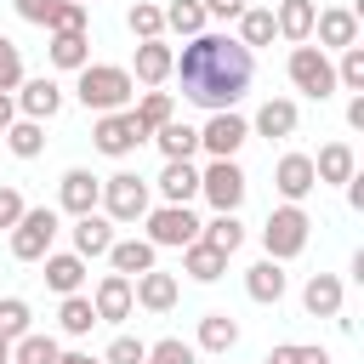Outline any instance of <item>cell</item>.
Returning <instances> with one entry per match:
<instances>
[{
	"label": "cell",
	"instance_id": "cell-1",
	"mask_svg": "<svg viewBox=\"0 0 364 364\" xmlns=\"http://www.w3.org/2000/svg\"><path fill=\"white\" fill-rule=\"evenodd\" d=\"M171 74L182 80V97L222 114L233 108L245 91H250V74H256V57L250 46H239L233 34H193L182 46V57L171 63Z\"/></svg>",
	"mask_w": 364,
	"mask_h": 364
},
{
	"label": "cell",
	"instance_id": "cell-2",
	"mask_svg": "<svg viewBox=\"0 0 364 364\" xmlns=\"http://www.w3.org/2000/svg\"><path fill=\"white\" fill-rule=\"evenodd\" d=\"M131 91H136V80H131V68H119V63H85V68H80V85H74V97H80L85 108H97V114L125 108Z\"/></svg>",
	"mask_w": 364,
	"mask_h": 364
},
{
	"label": "cell",
	"instance_id": "cell-3",
	"mask_svg": "<svg viewBox=\"0 0 364 364\" xmlns=\"http://www.w3.org/2000/svg\"><path fill=\"white\" fill-rule=\"evenodd\" d=\"M307 210L301 205H279V210H267V222H262V245H267V256L273 262H290V256H301L307 250Z\"/></svg>",
	"mask_w": 364,
	"mask_h": 364
},
{
	"label": "cell",
	"instance_id": "cell-4",
	"mask_svg": "<svg viewBox=\"0 0 364 364\" xmlns=\"http://www.w3.org/2000/svg\"><path fill=\"white\" fill-rule=\"evenodd\" d=\"M51 239H57V210L51 205H34L11 228V256L17 262H40V256H51Z\"/></svg>",
	"mask_w": 364,
	"mask_h": 364
},
{
	"label": "cell",
	"instance_id": "cell-5",
	"mask_svg": "<svg viewBox=\"0 0 364 364\" xmlns=\"http://www.w3.org/2000/svg\"><path fill=\"white\" fill-rule=\"evenodd\" d=\"M290 80H296V91H307L313 102H324V97L336 91V63H330L318 46L301 40V46L290 51Z\"/></svg>",
	"mask_w": 364,
	"mask_h": 364
},
{
	"label": "cell",
	"instance_id": "cell-6",
	"mask_svg": "<svg viewBox=\"0 0 364 364\" xmlns=\"http://www.w3.org/2000/svg\"><path fill=\"white\" fill-rule=\"evenodd\" d=\"M102 205H108L114 222H142V216H148V182H142L136 171H114V176L102 182Z\"/></svg>",
	"mask_w": 364,
	"mask_h": 364
},
{
	"label": "cell",
	"instance_id": "cell-7",
	"mask_svg": "<svg viewBox=\"0 0 364 364\" xmlns=\"http://www.w3.org/2000/svg\"><path fill=\"white\" fill-rule=\"evenodd\" d=\"M91 136H97V154H108V159H125V154H136V148L148 142V131H142V125H136V114H125V108L102 114Z\"/></svg>",
	"mask_w": 364,
	"mask_h": 364
},
{
	"label": "cell",
	"instance_id": "cell-8",
	"mask_svg": "<svg viewBox=\"0 0 364 364\" xmlns=\"http://www.w3.org/2000/svg\"><path fill=\"white\" fill-rule=\"evenodd\" d=\"M199 239V216L188 210V205H159V210H148V245L159 250V245H171V250H182V245H193Z\"/></svg>",
	"mask_w": 364,
	"mask_h": 364
},
{
	"label": "cell",
	"instance_id": "cell-9",
	"mask_svg": "<svg viewBox=\"0 0 364 364\" xmlns=\"http://www.w3.org/2000/svg\"><path fill=\"white\" fill-rule=\"evenodd\" d=\"M245 188H250V182H245V171H239L233 159H210V171L199 176V193H205L216 210H239V205H245Z\"/></svg>",
	"mask_w": 364,
	"mask_h": 364
},
{
	"label": "cell",
	"instance_id": "cell-10",
	"mask_svg": "<svg viewBox=\"0 0 364 364\" xmlns=\"http://www.w3.org/2000/svg\"><path fill=\"white\" fill-rule=\"evenodd\" d=\"M245 136H250V125H245L233 108H222V114H210V119H205V131H199V148H205L210 159H233Z\"/></svg>",
	"mask_w": 364,
	"mask_h": 364
},
{
	"label": "cell",
	"instance_id": "cell-11",
	"mask_svg": "<svg viewBox=\"0 0 364 364\" xmlns=\"http://www.w3.org/2000/svg\"><path fill=\"white\" fill-rule=\"evenodd\" d=\"M17 17L46 23L51 34L57 28H85V0H17Z\"/></svg>",
	"mask_w": 364,
	"mask_h": 364
},
{
	"label": "cell",
	"instance_id": "cell-12",
	"mask_svg": "<svg viewBox=\"0 0 364 364\" xmlns=\"http://www.w3.org/2000/svg\"><path fill=\"white\" fill-rule=\"evenodd\" d=\"M273 188L284 193V205H301V199L318 188V176H313V159H307V154H284V159L273 165Z\"/></svg>",
	"mask_w": 364,
	"mask_h": 364
},
{
	"label": "cell",
	"instance_id": "cell-13",
	"mask_svg": "<svg viewBox=\"0 0 364 364\" xmlns=\"http://www.w3.org/2000/svg\"><path fill=\"white\" fill-rule=\"evenodd\" d=\"M313 28H318V51H347V46H358V11H347V6L318 11Z\"/></svg>",
	"mask_w": 364,
	"mask_h": 364
},
{
	"label": "cell",
	"instance_id": "cell-14",
	"mask_svg": "<svg viewBox=\"0 0 364 364\" xmlns=\"http://www.w3.org/2000/svg\"><path fill=\"white\" fill-rule=\"evenodd\" d=\"M57 199H63V210L85 216V210H97V199H102V176H91L85 165H74V171H63V188H57Z\"/></svg>",
	"mask_w": 364,
	"mask_h": 364
},
{
	"label": "cell",
	"instance_id": "cell-15",
	"mask_svg": "<svg viewBox=\"0 0 364 364\" xmlns=\"http://www.w3.org/2000/svg\"><path fill=\"white\" fill-rule=\"evenodd\" d=\"M17 108H23V119H51L57 108H63V85L57 80H23L17 85Z\"/></svg>",
	"mask_w": 364,
	"mask_h": 364
},
{
	"label": "cell",
	"instance_id": "cell-16",
	"mask_svg": "<svg viewBox=\"0 0 364 364\" xmlns=\"http://www.w3.org/2000/svg\"><path fill=\"white\" fill-rule=\"evenodd\" d=\"M91 307H97V318H108V324L131 318V307H136V296H131V279H125V273H108V279L97 284Z\"/></svg>",
	"mask_w": 364,
	"mask_h": 364
},
{
	"label": "cell",
	"instance_id": "cell-17",
	"mask_svg": "<svg viewBox=\"0 0 364 364\" xmlns=\"http://www.w3.org/2000/svg\"><path fill=\"white\" fill-rule=\"evenodd\" d=\"M131 296H136L148 313H171V307H176V273H159V267H148V273H136Z\"/></svg>",
	"mask_w": 364,
	"mask_h": 364
},
{
	"label": "cell",
	"instance_id": "cell-18",
	"mask_svg": "<svg viewBox=\"0 0 364 364\" xmlns=\"http://www.w3.org/2000/svg\"><path fill=\"white\" fill-rule=\"evenodd\" d=\"M182 273H188V279H199V284H216V279L228 273V256H222L216 245L193 239V245H182Z\"/></svg>",
	"mask_w": 364,
	"mask_h": 364
},
{
	"label": "cell",
	"instance_id": "cell-19",
	"mask_svg": "<svg viewBox=\"0 0 364 364\" xmlns=\"http://www.w3.org/2000/svg\"><path fill=\"white\" fill-rule=\"evenodd\" d=\"M301 307H307L313 318H336V313H341V279H336V273H313L307 290H301Z\"/></svg>",
	"mask_w": 364,
	"mask_h": 364
},
{
	"label": "cell",
	"instance_id": "cell-20",
	"mask_svg": "<svg viewBox=\"0 0 364 364\" xmlns=\"http://www.w3.org/2000/svg\"><path fill=\"white\" fill-rule=\"evenodd\" d=\"M46 51H51V63H57V68H74V74L91 63V40H85V28H57Z\"/></svg>",
	"mask_w": 364,
	"mask_h": 364
},
{
	"label": "cell",
	"instance_id": "cell-21",
	"mask_svg": "<svg viewBox=\"0 0 364 364\" xmlns=\"http://www.w3.org/2000/svg\"><path fill=\"white\" fill-rule=\"evenodd\" d=\"M171 63H176V51H171L165 40H142V46H136V74H131V80L159 85V80H171Z\"/></svg>",
	"mask_w": 364,
	"mask_h": 364
},
{
	"label": "cell",
	"instance_id": "cell-22",
	"mask_svg": "<svg viewBox=\"0 0 364 364\" xmlns=\"http://www.w3.org/2000/svg\"><path fill=\"white\" fill-rule=\"evenodd\" d=\"M159 193H165V205H188V199L199 193V171H193L188 159H165V171H159Z\"/></svg>",
	"mask_w": 364,
	"mask_h": 364
},
{
	"label": "cell",
	"instance_id": "cell-23",
	"mask_svg": "<svg viewBox=\"0 0 364 364\" xmlns=\"http://www.w3.org/2000/svg\"><path fill=\"white\" fill-rule=\"evenodd\" d=\"M108 245H114V228H108V216L85 210V216L74 222V256H108Z\"/></svg>",
	"mask_w": 364,
	"mask_h": 364
},
{
	"label": "cell",
	"instance_id": "cell-24",
	"mask_svg": "<svg viewBox=\"0 0 364 364\" xmlns=\"http://www.w3.org/2000/svg\"><path fill=\"white\" fill-rule=\"evenodd\" d=\"M313 17H318V6H313V0H279L273 28H279L284 40H296V46H301V40L313 34Z\"/></svg>",
	"mask_w": 364,
	"mask_h": 364
},
{
	"label": "cell",
	"instance_id": "cell-25",
	"mask_svg": "<svg viewBox=\"0 0 364 364\" xmlns=\"http://www.w3.org/2000/svg\"><path fill=\"white\" fill-rule=\"evenodd\" d=\"M296 119H301V114H296L290 97H267V102L256 108V131H262V136H296Z\"/></svg>",
	"mask_w": 364,
	"mask_h": 364
},
{
	"label": "cell",
	"instance_id": "cell-26",
	"mask_svg": "<svg viewBox=\"0 0 364 364\" xmlns=\"http://www.w3.org/2000/svg\"><path fill=\"white\" fill-rule=\"evenodd\" d=\"M108 262H114V273L136 279V273L154 267V245H148V239H114V245H108Z\"/></svg>",
	"mask_w": 364,
	"mask_h": 364
},
{
	"label": "cell",
	"instance_id": "cell-27",
	"mask_svg": "<svg viewBox=\"0 0 364 364\" xmlns=\"http://www.w3.org/2000/svg\"><path fill=\"white\" fill-rule=\"evenodd\" d=\"M40 262H46V284H51L57 296H74V290H80V279H85V256L63 250V256H40Z\"/></svg>",
	"mask_w": 364,
	"mask_h": 364
},
{
	"label": "cell",
	"instance_id": "cell-28",
	"mask_svg": "<svg viewBox=\"0 0 364 364\" xmlns=\"http://www.w3.org/2000/svg\"><path fill=\"white\" fill-rule=\"evenodd\" d=\"M358 171V154L347 148V142H330V148H318V159H313V176L318 182H347Z\"/></svg>",
	"mask_w": 364,
	"mask_h": 364
},
{
	"label": "cell",
	"instance_id": "cell-29",
	"mask_svg": "<svg viewBox=\"0 0 364 364\" xmlns=\"http://www.w3.org/2000/svg\"><path fill=\"white\" fill-rule=\"evenodd\" d=\"M199 239H205V245H216L222 256H233V250L245 245V222H239L233 210H216V222H199Z\"/></svg>",
	"mask_w": 364,
	"mask_h": 364
},
{
	"label": "cell",
	"instance_id": "cell-30",
	"mask_svg": "<svg viewBox=\"0 0 364 364\" xmlns=\"http://www.w3.org/2000/svg\"><path fill=\"white\" fill-rule=\"evenodd\" d=\"M245 290H250V301L273 307V301L284 296V273H279V262H273V256H267V262H256V267L245 273Z\"/></svg>",
	"mask_w": 364,
	"mask_h": 364
},
{
	"label": "cell",
	"instance_id": "cell-31",
	"mask_svg": "<svg viewBox=\"0 0 364 364\" xmlns=\"http://www.w3.org/2000/svg\"><path fill=\"white\" fill-rule=\"evenodd\" d=\"M154 142H159V154H165V159H193L199 131H193V125H182V119H165V125L154 131Z\"/></svg>",
	"mask_w": 364,
	"mask_h": 364
},
{
	"label": "cell",
	"instance_id": "cell-32",
	"mask_svg": "<svg viewBox=\"0 0 364 364\" xmlns=\"http://www.w3.org/2000/svg\"><path fill=\"white\" fill-rule=\"evenodd\" d=\"M273 34H279V28H273V11H267V6H245V11H239V46L256 51V46H273Z\"/></svg>",
	"mask_w": 364,
	"mask_h": 364
},
{
	"label": "cell",
	"instance_id": "cell-33",
	"mask_svg": "<svg viewBox=\"0 0 364 364\" xmlns=\"http://www.w3.org/2000/svg\"><path fill=\"white\" fill-rule=\"evenodd\" d=\"M233 341H239L233 313H205V318H199V347H205V353H228Z\"/></svg>",
	"mask_w": 364,
	"mask_h": 364
},
{
	"label": "cell",
	"instance_id": "cell-34",
	"mask_svg": "<svg viewBox=\"0 0 364 364\" xmlns=\"http://www.w3.org/2000/svg\"><path fill=\"white\" fill-rule=\"evenodd\" d=\"M0 136H6V148H11L17 159H34V154L46 148V131H40V119H11Z\"/></svg>",
	"mask_w": 364,
	"mask_h": 364
},
{
	"label": "cell",
	"instance_id": "cell-35",
	"mask_svg": "<svg viewBox=\"0 0 364 364\" xmlns=\"http://www.w3.org/2000/svg\"><path fill=\"white\" fill-rule=\"evenodd\" d=\"M57 318H63V330H68V336H91V324H102V318H97V307H91V296H80V290H74V296H63V313H57Z\"/></svg>",
	"mask_w": 364,
	"mask_h": 364
},
{
	"label": "cell",
	"instance_id": "cell-36",
	"mask_svg": "<svg viewBox=\"0 0 364 364\" xmlns=\"http://www.w3.org/2000/svg\"><path fill=\"white\" fill-rule=\"evenodd\" d=\"M165 28H176L182 40L205 34V6H199V0H176V6H165Z\"/></svg>",
	"mask_w": 364,
	"mask_h": 364
},
{
	"label": "cell",
	"instance_id": "cell-37",
	"mask_svg": "<svg viewBox=\"0 0 364 364\" xmlns=\"http://www.w3.org/2000/svg\"><path fill=\"white\" fill-rule=\"evenodd\" d=\"M57 353H63V347H57L51 336H34V330L11 341V358H17V364H57Z\"/></svg>",
	"mask_w": 364,
	"mask_h": 364
},
{
	"label": "cell",
	"instance_id": "cell-38",
	"mask_svg": "<svg viewBox=\"0 0 364 364\" xmlns=\"http://www.w3.org/2000/svg\"><path fill=\"white\" fill-rule=\"evenodd\" d=\"M131 114H136V125H142V131L154 136V131H159V125L171 119V91H148V97H142V102H136Z\"/></svg>",
	"mask_w": 364,
	"mask_h": 364
},
{
	"label": "cell",
	"instance_id": "cell-39",
	"mask_svg": "<svg viewBox=\"0 0 364 364\" xmlns=\"http://www.w3.org/2000/svg\"><path fill=\"white\" fill-rule=\"evenodd\" d=\"M125 23H131V34H136V40H159L165 11H159V6H148V0H136V6L125 11Z\"/></svg>",
	"mask_w": 364,
	"mask_h": 364
},
{
	"label": "cell",
	"instance_id": "cell-40",
	"mask_svg": "<svg viewBox=\"0 0 364 364\" xmlns=\"http://www.w3.org/2000/svg\"><path fill=\"white\" fill-rule=\"evenodd\" d=\"M193 358H199V353H193L182 336H165V341H154V347H148V358H142V364H193Z\"/></svg>",
	"mask_w": 364,
	"mask_h": 364
},
{
	"label": "cell",
	"instance_id": "cell-41",
	"mask_svg": "<svg viewBox=\"0 0 364 364\" xmlns=\"http://www.w3.org/2000/svg\"><path fill=\"white\" fill-rule=\"evenodd\" d=\"M336 85L364 91V46H347V51H341V63H336Z\"/></svg>",
	"mask_w": 364,
	"mask_h": 364
},
{
	"label": "cell",
	"instance_id": "cell-42",
	"mask_svg": "<svg viewBox=\"0 0 364 364\" xmlns=\"http://www.w3.org/2000/svg\"><path fill=\"white\" fill-rule=\"evenodd\" d=\"M0 336H6V341L28 336V301H17V296H6V301H0Z\"/></svg>",
	"mask_w": 364,
	"mask_h": 364
},
{
	"label": "cell",
	"instance_id": "cell-43",
	"mask_svg": "<svg viewBox=\"0 0 364 364\" xmlns=\"http://www.w3.org/2000/svg\"><path fill=\"white\" fill-rule=\"evenodd\" d=\"M262 364H330V353H324V347H296V341H284V347H273Z\"/></svg>",
	"mask_w": 364,
	"mask_h": 364
},
{
	"label": "cell",
	"instance_id": "cell-44",
	"mask_svg": "<svg viewBox=\"0 0 364 364\" xmlns=\"http://www.w3.org/2000/svg\"><path fill=\"white\" fill-rule=\"evenodd\" d=\"M23 85V51L0 34V91H17Z\"/></svg>",
	"mask_w": 364,
	"mask_h": 364
},
{
	"label": "cell",
	"instance_id": "cell-45",
	"mask_svg": "<svg viewBox=\"0 0 364 364\" xmlns=\"http://www.w3.org/2000/svg\"><path fill=\"white\" fill-rule=\"evenodd\" d=\"M148 358V341H136V336H114V347L102 353V364H142Z\"/></svg>",
	"mask_w": 364,
	"mask_h": 364
},
{
	"label": "cell",
	"instance_id": "cell-46",
	"mask_svg": "<svg viewBox=\"0 0 364 364\" xmlns=\"http://www.w3.org/2000/svg\"><path fill=\"white\" fill-rule=\"evenodd\" d=\"M28 205H23V193L17 188H0V228H17V216H23Z\"/></svg>",
	"mask_w": 364,
	"mask_h": 364
},
{
	"label": "cell",
	"instance_id": "cell-47",
	"mask_svg": "<svg viewBox=\"0 0 364 364\" xmlns=\"http://www.w3.org/2000/svg\"><path fill=\"white\" fill-rule=\"evenodd\" d=\"M199 6H205V17H228V23L245 11V0H199Z\"/></svg>",
	"mask_w": 364,
	"mask_h": 364
},
{
	"label": "cell",
	"instance_id": "cell-48",
	"mask_svg": "<svg viewBox=\"0 0 364 364\" xmlns=\"http://www.w3.org/2000/svg\"><path fill=\"white\" fill-rule=\"evenodd\" d=\"M11 119H17V97H11V91H0V131H6Z\"/></svg>",
	"mask_w": 364,
	"mask_h": 364
},
{
	"label": "cell",
	"instance_id": "cell-49",
	"mask_svg": "<svg viewBox=\"0 0 364 364\" xmlns=\"http://www.w3.org/2000/svg\"><path fill=\"white\" fill-rule=\"evenodd\" d=\"M347 125H353V131H364V97H353V102H347Z\"/></svg>",
	"mask_w": 364,
	"mask_h": 364
},
{
	"label": "cell",
	"instance_id": "cell-50",
	"mask_svg": "<svg viewBox=\"0 0 364 364\" xmlns=\"http://www.w3.org/2000/svg\"><path fill=\"white\" fill-rule=\"evenodd\" d=\"M57 364H102V358H91V353H57Z\"/></svg>",
	"mask_w": 364,
	"mask_h": 364
},
{
	"label": "cell",
	"instance_id": "cell-51",
	"mask_svg": "<svg viewBox=\"0 0 364 364\" xmlns=\"http://www.w3.org/2000/svg\"><path fill=\"white\" fill-rule=\"evenodd\" d=\"M0 364H11V341L6 336H0Z\"/></svg>",
	"mask_w": 364,
	"mask_h": 364
},
{
	"label": "cell",
	"instance_id": "cell-52",
	"mask_svg": "<svg viewBox=\"0 0 364 364\" xmlns=\"http://www.w3.org/2000/svg\"><path fill=\"white\" fill-rule=\"evenodd\" d=\"M11 364H17V358H11Z\"/></svg>",
	"mask_w": 364,
	"mask_h": 364
}]
</instances>
